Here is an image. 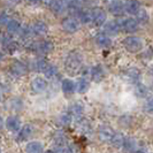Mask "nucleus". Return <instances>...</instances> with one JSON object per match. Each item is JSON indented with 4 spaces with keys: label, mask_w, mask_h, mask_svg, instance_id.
<instances>
[{
    "label": "nucleus",
    "mask_w": 153,
    "mask_h": 153,
    "mask_svg": "<svg viewBox=\"0 0 153 153\" xmlns=\"http://www.w3.org/2000/svg\"><path fill=\"white\" fill-rule=\"evenodd\" d=\"M83 66V56L78 51H70L65 60V69L70 75H77Z\"/></svg>",
    "instance_id": "obj_1"
},
{
    "label": "nucleus",
    "mask_w": 153,
    "mask_h": 153,
    "mask_svg": "<svg viewBox=\"0 0 153 153\" xmlns=\"http://www.w3.org/2000/svg\"><path fill=\"white\" fill-rule=\"evenodd\" d=\"M123 46L126 47L127 51H129L131 53H137L143 48L144 44H143V40L140 38L135 37V36H130V37H127L123 40Z\"/></svg>",
    "instance_id": "obj_2"
},
{
    "label": "nucleus",
    "mask_w": 153,
    "mask_h": 153,
    "mask_svg": "<svg viewBox=\"0 0 153 153\" xmlns=\"http://www.w3.org/2000/svg\"><path fill=\"white\" fill-rule=\"evenodd\" d=\"M61 28L67 33H74L79 30V21L75 17H66L62 20Z\"/></svg>",
    "instance_id": "obj_3"
},
{
    "label": "nucleus",
    "mask_w": 153,
    "mask_h": 153,
    "mask_svg": "<svg viewBox=\"0 0 153 153\" xmlns=\"http://www.w3.org/2000/svg\"><path fill=\"white\" fill-rule=\"evenodd\" d=\"M90 13H91L92 22L94 23L97 27H100V25H102L105 23V21H106V12L102 8H92L91 10H90Z\"/></svg>",
    "instance_id": "obj_4"
},
{
    "label": "nucleus",
    "mask_w": 153,
    "mask_h": 153,
    "mask_svg": "<svg viewBox=\"0 0 153 153\" xmlns=\"http://www.w3.org/2000/svg\"><path fill=\"white\" fill-rule=\"evenodd\" d=\"M53 48V44L48 40H40L32 45V51L38 54H47L50 53Z\"/></svg>",
    "instance_id": "obj_5"
},
{
    "label": "nucleus",
    "mask_w": 153,
    "mask_h": 153,
    "mask_svg": "<svg viewBox=\"0 0 153 153\" xmlns=\"http://www.w3.org/2000/svg\"><path fill=\"white\" fill-rule=\"evenodd\" d=\"M138 27H139V24L136 21V19H132V17L123 20L121 24H120V29H122L124 32H129V33L137 31Z\"/></svg>",
    "instance_id": "obj_6"
},
{
    "label": "nucleus",
    "mask_w": 153,
    "mask_h": 153,
    "mask_svg": "<svg viewBox=\"0 0 153 153\" xmlns=\"http://www.w3.org/2000/svg\"><path fill=\"white\" fill-rule=\"evenodd\" d=\"M9 71H10V74L13 76L20 77L23 76L27 73V67L21 61H13L12 65H10V67H9Z\"/></svg>",
    "instance_id": "obj_7"
},
{
    "label": "nucleus",
    "mask_w": 153,
    "mask_h": 153,
    "mask_svg": "<svg viewBox=\"0 0 153 153\" xmlns=\"http://www.w3.org/2000/svg\"><path fill=\"white\" fill-rule=\"evenodd\" d=\"M46 88H47V82L43 77H35L31 81V89L36 93H40V92L45 91Z\"/></svg>",
    "instance_id": "obj_8"
},
{
    "label": "nucleus",
    "mask_w": 153,
    "mask_h": 153,
    "mask_svg": "<svg viewBox=\"0 0 153 153\" xmlns=\"http://www.w3.org/2000/svg\"><path fill=\"white\" fill-rule=\"evenodd\" d=\"M30 30L32 35L36 36H43L48 31V27L44 21H36L30 27Z\"/></svg>",
    "instance_id": "obj_9"
},
{
    "label": "nucleus",
    "mask_w": 153,
    "mask_h": 153,
    "mask_svg": "<svg viewBox=\"0 0 153 153\" xmlns=\"http://www.w3.org/2000/svg\"><path fill=\"white\" fill-rule=\"evenodd\" d=\"M115 131L109 126H101L99 128V137L105 143H111L112 138L114 136Z\"/></svg>",
    "instance_id": "obj_10"
},
{
    "label": "nucleus",
    "mask_w": 153,
    "mask_h": 153,
    "mask_svg": "<svg viewBox=\"0 0 153 153\" xmlns=\"http://www.w3.org/2000/svg\"><path fill=\"white\" fill-rule=\"evenodd\" d=\"M5 126L7 128V130L12 131V132H16L20 130L21 128V121L17 116H8L5 121Z\"/></svg>",
    "instance_id": "obj_11"
},
{
    "label": "nucleus",
    "mask_w": 153,
    "mask_h": 153,
    "mask_svg": "<svg viewBox=\"0 0 153 153\" xmlns=\"http://www.w3.org/2000/svg\"><path fill=\"white\" fill-rule=\"evenodd\" d=\"M33 131H35V129H33V127H32L31 124H24L22 128H20V130H19L17 139H19L20 142L29 139V138L32 136Z\"/></svg>",
    "instance_id": "obj_12"
},
{
    "label": "nucleus",
    "mask_w": 153,
    "mask_h": 153,
    "mask_svg": "<svg viewBox=\"0 0 153 153\" xmlns=\"http://www.w3.org/2000/svg\"><path fill=\"white\" fill-rule=\"evenodd\" d=\"M119 31H120V23L115 22V21H109L104 27V32L108 37L116 36L119 33Z\"/></svg>",
    "instance_id": "obj_13"
},
{
    "label": "nucleus",
    "mask_w": 153,
    "mask_h": 153,
    "mask_svg": "<svg viewBox=\"0 0 153 153\" xmlns=\"http://www.w3.org/2000/svg\"><path fill=\"white\" fill-rule=\"evenodd\" d=\"M123 152L126 153H134L137 150V142L134 137H124L122 147Z\"/></svg>",
    "instance_id": "obj_14"
},
{
    "label": "nucleus",
    "mask_w": 153,
    "mask_h": 153,
    "mask_svg": "<svg viewBox=\"0 0 153 153\" xmlns=\"http://www.w3.org/2000/svg\"><path fill=\"white\" fill-rule=\"evenodd\" d=\"M108 10L113 14V15H122L123 12H124V5L120 0H113L109 2L108 5Z\"/></svg>",
    "instance_id": "obj_15"
},
{
    "label": "nucleus",
    "mask_w": 153,
    "mask_h": 153,
    "mask_svg": "<svg viewBox=\"0 0 153 153\" xmlns=\"http://www.w3.org/2000/svg\"><path fill=\"white\" fill-rule=\"evenodd\" d=\"M140 76H142V75H140L139 69L135 68V67L126 70V78H127L130 83H138L139 79H140Z\"/></svg>",
    "instance_id": "obj_16"
},
{
    "label": "nucleus",
    "mask_w": 153,
    "mask_h": 153,
    "mask_svg": "<svg viewBox=\"0 0 153 153\" xmlns=\"http://www.w3.org/2000/svg\"><path fill=\"white\" fill-rule=\"evenodd\" d=\"M106 76V71L104 70V68L101 66H94L91 69V78L94 82H100L102 81Z\"/></svg>",
    "instance_id": "obj_17"
},
{
    "label": "nucleus",
    "mask_w": 153,
    "mask_h": 153,
    "mask_svg": "<svg viewBox=\"0 0 153 153\" xmlns=\"http://www.w3.org/2000/svg\"><path fill=\"white\" fill-rule=\"evenodd\" d=\"M51 10L54 12L55 14H61L66 9V1L65 0H53L48 4Z\"/></svg>",
    "instance_id": "obj_18"
},
{
    "label": "nucleus",
    "mask_w": 153,
    "mask_h": 153,
    "mask_svg": "<svg viewBox=\"0 0 153 153\" xmlns=\"http://www.w3.org/2000/svg\"><path fill=\"white\" fill-rule=\"evenodd\" d=\"M25 152L27 153H43V144L40 142L33 140L25 145Z\"/></svg>",
    "instance_id": "obj_19"
},
{
    "label": "nucleus",
    "mask_w": 153,
    "mask_h": 153,
    "mask_svg": "<svg viewBox=\"0 0 153 153\" xmlns=\"http://www.w3.org/2000/svg\"><path fill=\"white\" fill-rule=\"evenodd\" d=\"M96 44L99 46V47L106 48V47H109V46H111L112 40H111V37L106 36L105 33H98V35L96 36Z\"/></svg>",
    "instance_id": "obj_20"
},
{
    "label": "nucleus",
    "mask_w": 153,
    "mask_h": 153,
    "mask_svg": "<svg viewBox=\"0 0 153 153\" xmlns=\"http://www.w3.org/2000/svg\"><path fill=\"white\" fill-rule=\"evenodd\" d=\"M140 8V5L137 0H129L126 5H124V10L127 13H129L131 15H135L138 12V9Z\"/></svg>",
    "instance_id": "obj_21"
},
{
    "label": "nucleus",
    "mask_w": 153,
    "mask_h": 153,
    "mask_svg": "<svg viewBox=\"0 0 153 153\" xmlns=\"http://www.w3.org/2000/svg\"><path fill=\"white\" fill-rule=\"evenodd\" d=\"M62 91L66 94H71L75 91V82L70 78H65L62 81Z\"/></svg>",
    "instance_id": "obj_22"
},
{
    "label": "nucleus",
    "mask_w": 153,
    "mask_h": 153,
    "mask_svg": "<svg viewBox=\"0 0 153 153\" xmlns=\"http://www.w3.org/2000/svg\"><path fill=\"white\" fill-rule=\"evenodd\" d=\"M21 29H22V25L17 20H10L7 22V31L9 33H12V35L19 33Z\"/></svg>",
    "instance_id": "obj_23"
},
{
    "label": "nucleus",
    "mask_w": 153,
    "mask_h": 153,
    "mask_svg": "<svg viewBox=\"0 0 153 153\" xmlns=\"http://www.w3.org/2000/svg\"><path fill=\"white\" fill-rule=\"evenodd\" d=\"M89 88H90V84L86 78H79L77 84H75V90H77V92L79 93H85L89 90Z\"/></svg>",
    "instance_id": "obj_24"
},
{
    "label": "nucleus",
    "mask_w": 153,
    "mask_h": 153,
    "mask_svg": "<svg viewBox=\"0 0 153 153\" xmlns=\"http://www.w3.org/2000/svg\"><path fill=\"white\" fill-rule=\"evenodd\" d=\"M123 140H124V136H123L121 132H115L113 138H112V140H111V143L116 149H121L123 144Z\"/></svg>",
    "instance_id": "obj_25"
},
{
    "label": "nucleus",
    "mask_w": 153,
    "mask_h": 153,
    "mask_svg": "<svg viewBox=\"0 0 153 153\" xmlns=\"http://www.w3.org/2000/svg\"><path fill=\"white\" fill-rule=\"evenodd\" d=\"M42 73H44V75H45L46 77L52 78V77L55 76V74L58 73V70H56V67H55V66L51 65V63H47L45 66V68L43 69Z\"/></svg>",
    "instance_id": "obj_26"
},
{
    "label": "nucleus",
    "mask_w": 153,
    "mask_h": 153,
    "mask_svg": "<svg viewBox=\"0 0 153 153\" xmlns=\"http://www.w3.org/2000/svg\"><path fill=\"white\" fill-rule=\"evenodd\" d=\"M135 15H136V21L137 22L146 23L149 21V14H147L146 9H144V8H139L138 12Z\"/></svg>",
    "instance_id": "obj_27"
},
{
    "label": "nucleus",
    "mask_w": 153,
    "mask_h": 153,
    "mask_svg": "<svg viewBox=\"0 0 153 153\" xmlns=\"http://www.w3.org/2000/svg\"><path fill=\"white\" fill-rule=\"evenodd\" d=\"M78 17H79L81 22L84 23V24H88V23L92 22L90 10H81V12H78Z\"/></svg>",
    "instance_id": "obj_28"
},
{
    "label": "nucleus",
    "mask_w": 153,
    "mask_h": 153,
    "mask_svg": "<svg viewBox=\"0 0 153 153\" xmlns=\"http://www.w3.org/2000/svg\"><path fill=\"white\" fill-rule=\"evenodd\" d=\"M69 109H70V113L69 114L71 115V116H81L82 113H83V106L81 104H78V102L71 105Z\"/></svg>",
    "instance_id": "obj_29"
},
{
    "label": "nucleus",
    "mask_w": 153,
    "mask_h": 153,
    "mask_svg": "<svg viewBox=\"0 0 153 153\" xmlns=\"http://www.w3.org/2000/svg\"><path fill=\"white\" fill-rule=\"evenodd\" d=\"M71 120H73V116L69 113H65L59 117V121L61 123V126H68L71 123Z\"/></svg>",
    "instance_id": "obj_30"
},
{
    "label": "nucleus",
    "mask_w": 153,
    "mask_h": 153,
    "mask_svg": "<svg viewBox=\"0 0 153 153\" xmlns=\"http://www.w3.org/2000/svg\"><path fill=\"white\" fill-rule=\"evenodd\" d=\"M5 48L7 50V51H10V52H13V51H15L16 48H17V46H16V43L14 42H12V40H6L5 42Z\"/></svg>",
    "instance_id": "obj_31"
},
{
    "label": "nucleus",
    "mask_w": 153,
    "mask_h": 153,
    "mask_svg": "<svg viewBox=\"0 0 153 153\" xmlns=\"http://www.w3.org/2000/svg\"><path fill=\"white\" fill-rule=\"evenodd\" d=\"M137 93L142 97H145L146 93H147V89H146L144 85H139L137 89Z\"/></svg>",
    "instance_id": "obj_32"
},
{
    "label": "nucleus",
    "mask_w": 153,
    "mask_h": 153,
    "mask_svg": "<svg viewBox=\"0 0 153 153\" xmlns=\"http://www.w3.org/2000/svg\"><path fill=\"white\" fill-rule=\"evenodd\" d=\"M8 21V15L6 14H1L0 15V23H6Z\"/></svg>",
    "instance_id": "obj_33"
},
{
    "label": "nucleus",
    "mask_w": 153,
    "mask_h": 153,
    "mask_svg": "<svg viewBox=\"0 0 153 153\" xmlns=\"http://www.w3.org/2000/svg\"><path fill=\"white\" fill-rule=\"evenodd\" d=\"M73 4H75V5H79V4H83V2H85L86 0H70Z\"/></svg>",
    "instance_id": "obj_34"
},
{
    "label": "nucleus",
    "mask_w": 153,
    "mask_h": 153,
    "mask_svg": "<svg viewBox=\"0 0 153 153\" xmlns=\"http://www.w3.org/2000/svg\"><path fill=\"white\" fill-rule=\"evenodd\" d=\"M29 2H31V4H38L39 1H42V0H28Z\"/></svg>",
    "instance_id": "obj_35"
},
{
    "label": "nucleus",
    "mask_w": 153,
    "mask_h": 153,
    "mask_svg": "<svg viewBox=\"0 0 153 153\" xmlns=\"http://www.w3.org/2000/svg\"><path fill=\"white\" fill-rule=\"evenodd\" d=\"M4 124H5V122H4V120H2L1 117H0V129H1L2 127H4Z\"/></svg>",
    "instance_id": "obj_36"
},
{
    "label": "nucleus",
    "mask_w": 153,
    "mask_h": 153,
    "mask_svg": "<svg viewBox=\"0 0 153 153\" xmlns=\"http://www.w3.org/2000/svg\"><path fill=\"white\" fill-rule=\"evenodd\" d=\"M2 59H4V53L0 51V62L2 61Z\"/></svg>",
    "instance_id": "obj_37"
},
{
    "label": "nucleus",
    "mask_w": 153,
    "mask_h": 153,
    "mask_svg": "<svg viewBox=\"0 0 153 153\" xmlns=\"http://www.w3.org/2000/svg\"><path fill=\"white\" fill-rule=\"evenodd\" d=\"M134 153H145V152H144L143 150H136V151H135Z\"/></svg>",
    "instance_id": "obj_38"
},
{
    "label": "nucleus",
    "mask_w": 153,
    "mask_h": 153,
    "mask_svg": "<svg viewBox=\"0 0 153 153\" xmlns=\"http://www.w3.org/2000/svg\"><path fill=\"white\" fill-rule=\"evenodd\" d=\"M10 2H14V4H17V2H20L21 0H9Z\"/></svg>",
    "instance_id": "obj_39"
},
{
    "label": "nucleus",
    "mask_w": 153,
    "mask_h": 153,
    "mask_svg": "<svg viewBox=\"0 0 153 153\" xmlns=\"http://www.w3.org/2000/svg\"><path fill=\"white\" fill-rule=\"evenodd\" d=\"M43 1H44L45 4H50V2H51V1H53V0H43Z\"/></svg>",
    "instance_id": "obj_40"
},
{
    "label": "nucleus",
    "mask_w": 153,
    "mask_h": 153,
    "mask_svg": "<svg viewBox=\"0 0 153 153\" xmlns=\"http://www.w3.org/2000/svg\"><path fill=\"white\" fill-rule=\"evenodd\" d=\"M45 153H55V151H52V150H48V151H46Z\"/></svg>",
    "instance_id": "obj_41"
},
{
    "label": "nucleus",
    "mask_w": 153,
    "mask_h": 153,
    "mask_svg": "<svg viewBox=\"0 0 153 153\" xmlns=\"http://www.w3.org/2000/svg\"><path fill=\"white\" fill-rule=\"evenodd\" d=\"M0 98H1V94H0Z\"/></svg>",
    "instance_id": "obj_42"
},
{
    "label": "nucleus",
    "mask_w": 153,
    "mask_h": 153,
    "mask_svg": "<svg viewBox=\"0 0 153 153\" xmlns=\"http://www.w3.org/2000/svg\"><path fill=\"white\" fill-rule=\"evenodd\" d=\"M0 153H1V151H0Z\"/></svg>",
    "instance_id": "obj_43"
}]
</instances>
